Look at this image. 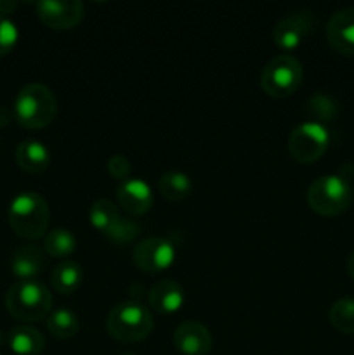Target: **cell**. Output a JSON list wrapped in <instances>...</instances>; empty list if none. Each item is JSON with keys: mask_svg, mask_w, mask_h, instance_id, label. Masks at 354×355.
I'll list each match as a JSON object with an SVG mask.
<instances>
[{"mask_svg": "<svg viewBox=\"0 0 354 355\" xmlns=\"http://www.w3.org/2000/svg\"><path fill=\"white\" fill-rule=\"evenodd\" d=\"M58 101L54 92L44 83H28L17 92L14 101V116L21 127L40 130L54 121Z\"/></svg>", "mask_w": 354, "mask_h": 355, "instance_id": "1", "label": "cell"}, {"mask_svg": "<svg viewBox=\"0 0 354 355\" xmlns=\"http://www.w3.org/2000/svg\"><path fill=\"white\" fill-rule=\"evenodd\" d=\"M6 309L21 322L42 321L51 314L52 295L40 281H17L7 291Z\"/></svg>", "mask_w": 354, "mask_h": 355, "instance_id": "2", "label": "cell"}, {"mask_svg": "<svg viewBox=\"0 0 354 355\" xmlns=\"http://www.w3.org/2000/svg\"><path fill=\"white\" fill-rule=\"evenodd\" d=\"M51 210L44 198L33 191L19 193L9 205V224L17 236L38 239L45 234Z\"/></svg>", "mask_w": 354, "mask_h": 355, "instance_id": "3", "label": "cell"}, {"mask_svg": "<svg viewBox=\"0 0 354 355\" xmlns=\"http://www.w3.org/2000/svg\"><path fill=\"white\" fill-rule=\"evenodd\" d=\"M153 315L139 302L128 300L115 305L106 318L110 336L124 343L141 342L153 331Z\"/></svg>", "mask_w": 354, "mask_h": 355, "instance_id": "4", "label": "cell"}, {"mask_svg": "<svg viewBox=\"0 0 354 355\" xmlns=\"http://www.w3.org/2000/svg\"><path fill=\"white\" fill-rule=\"evenodd\" d=\"M304 80V68L294 55L280 54L267 61L260 71V87L267 96L283 99L292 96Z\"/></svg>", "mask_w": 354, "mask_h": 355, "instance_id": "5", "label": "cell"}, {"mask_svg": "<svg viewBox=\"0 0 354 355\" xmlns=\"http://www.w3.org/2000/svg\"><path fill=\"white\" fill-rule=\"evenodd\" d=\"M353 193L344 177L323 175L312 180L307 189V203L312 211L325 217H335L351 207Z\"/></svg>", "mask_w": 354, "mask_h": 355, "instance_id": "6", "label": "cell"}, {"mask_svg": "<svg viewBox=\"0 0 354 355\" xmlns=\"http://www.w3.org/2000/svg\"><path fill=\"white\" fill-rule=\"evenodd\" d=\"M330 144V134L319 121H304L292 130L288 153L298 163H312L321 158Z\"/></svg>", "mask_w": 354, "mask_h": 355, "instance_id": "7", "label": "cell"}, {"mask_svg": "<svg viewBox=\"0 0 354 355\" xmlns=\"http://www.w3.org/2000/svg\"><path fill=\"white\" fill-rule=\"evenodd\" d=\"M132 260L142 272L158 274L172 266L176 260V248L169 239L153 236V238H146L137 243L134 253H132Z\"/></svg>", "mask_w": 354, "mask_h": 355, "instance_id": "8", "label": "cell"}, {"mask_svg": "<svg viewBox=\"0 0 354 355\" xmlns=\"http://www.w3.org/2000/svg\"><path fill=\"white\" fill-rule=\"evenodd\" d=\"M35 7L42 23L52 30H71L82 21L85 10L78 0H42Z\"/></svg>", "mask_w": 354, "mask_h": 355, "instance_id": "9", "label": "cell"}, {"mask_svg": "<svg viewBox=\"0 0 354 355\" xmlns=\"http://www.w3.org/2000/svg\"><path fill=\"white\" fill-rule=\"evenodd\" d=\"M174 345L184 355H207L214 347L210 331L196 321H184L174 333Z\"/></svg>", "mask_w": 354, "mask_h": 355, "instance_id": "10", "label": "cell"}, {"mask_svg": "<svg viewBox=\"0 0 354 355\" xmlns=\"http://www.w3.org/2000/svg\"><path fill=\"white\" fill-rule=\"evenodd\" d=\"M328 44L344 55H354V7H342L326 24Z\"/></svg>", "mask_w": 354, "mask_h": 355, "instance_id": "11", "label": "cell"}, {"mask_svg": "<svg viewBox=\"0 0 354 355\" xmlns=\"http://www.w3.org/2000/svg\"><path fill=\"white\" fill-rule=\"evenodd\" d=\"M118 205L128 215H142L151 208V187L142 179H127L117 187Z\"/></svg>", "mask_w": 354, "mask_h": 355, "instance_id": "12", "label": "cell"}, {"mask_svg": "<svg viewBox=\"0 0 354 355\" xmlns=\"http://www.w3.org/2000/svg\"><path fill=\"white\" fill-rule=\"evenodd\" d=\"M149 307L158 314H174L184 305V290L172 279L156 281L148 293Z\"/></svg>", "mask_w": 354, "mask_h": 355, "instance_id": "13", "label": "cell"}, {"mask_svg": "<svg viewBox=\"0 0 354 355\" xmlns=\"http://www.w3.org/2000/svg\"><path fill=\"white\" fill-rule=\"evenodd\" d=\"M45 267V255L38 246L24 245L12 253L10 270L21 281L35 279Z\"/></svg>", "mask_w": 354, "mask_h": 355, "instance_id": "14", "label": "cell"}, {"mask_svg": "<svg viewBox=\"0 0 354 355\" xmlns=\"http://www.w3.org/2000/svg\"><path fill=\"white\" fill-rule=\"evenodd\" d=\"M309 31V23L304 16H288L278 21L273 28V42L283 51L298 47Z\"/></svg>", "mask_w": 354, "mask_h": 355, "instance_id": "15", "label": "cell"}, {"mask_svg": "<svg viewBox=\"0 0 354 355\" xmlns=\"http://www.w3.org/2000/svg\"><path fill=\"white\" fill-rule=\"evenodd\" d=\"M16 162L26 173H42L51 165V153L42 142L30 139L16 148Z\"/></svg>", "mask_w": 354, "mask_h": 355, "instance_id": "16", "label": "cell"}, {"mask_svg": "<svg viewBox=\"0 0 354 355\" xmlns=\"http://www.w3.org/2000/svg\"><path fill=\"white\" fill-rule=\"evenodd\" d=\"M9 347L16 355H40L45 349V340L38 329L31 326H16L9 333Z\"/></svg>", "mask_w": 354, "mask_h": 355, "instance_id": "17", "label": "cell"}, {"mask_svg": "<svg viewBox=\"0 0 354 355\" xmlns=\"http://www.w3.org/2000/svg\"><path fill=\"white\" fill-rule=\"evenodd\" d=\"M82 267H80V263L71 262V260L58 263V266L54 267V270H52L51 276L52 288L62 295H69L73 293V291L78 290V286L82 284Z\"/></svg>", "mask_w": 354, "mask_h": 355, "instance_id": "18", "label": "cell"}, {"mask_svg": "<svg viewBox=\"0 0 354 355\" xmlns=\"http://www.w3.org/2000/svg\"><path fill=\"white\" fill-rule=\"evenodd\" d=\"M160 193L163 194V198L169 201H183L193 191V182H191L189 175H186L184 172H167L160 177L158 182Z\"/></svg>", "mask_w": 354, "mask_h": 355, "instance_id": "19", "label": "cell"}, {"mask_svg": "<svg viewBox=\"0 0 354 355\" xmlns=\"http://www.w3.org/2000/svg\"><path fill=\"white\" fill-rule=\"evenodd\" d=\"M120 217L121 215L118 207L113 201L108 200V198H101V200L94 201L89 211V220L90 224H92V227H96L97 231L103 232L104 236L111 231V227L117 224Z\"/></svg>", "mask_w": 354, "mask_h": 355, "instance_id": "20", "label": "cell"}, {"mask_svg": "<svg viewBox=\"0 0 354 355\" xmlns=\"http://www.w3.org/2000/svg\"><path fill=\"white\" fill-rule=\"evenodd\" d=\"M47 329L54 338L69 340L76 336L80 329V321L75 312L68 309H58L47 318Z\"/></svg>", "mask_w": 354, "mask_h": 355, "instance_id": "21", "label": "cell"}, {"mask_svg": "<svg viewBox=\"0 0 354 355\" xmlns=\"http://www.w3.org/2000/svg\"><path fill=\"white\" fill-rule=\"evenodd\" d=\"M328 318L337 331L354 335V298H339L333 302Z\"/></svg>", "mask_w": 354, "mask_h": 355, "instance_id": "22", "label": "cell"}, {"mask_svg": "<svg viewBox=\"0 0 354 355\" xmlns=\"http://www.w3.org/2000/svg\"><path fill=\"white\" fill-rule=\"evenodd\" d=\"M45 250L49 255L56 259H65L75 253L76 250V238L71 231L66 229H54L45 236Z\"/></svg>", "mask_w": 354, "mask_h": 355, "instance_id": "23", "label": "cell"}, {"mask_svg": "<svg viewBox=\"0 0 354 355\" xmlns=\"http://www.w3.org/2000/svg\"><path fill=\"white\" fill-rule=\"evenodd\" d=\"M139 232H141V227H139L134 220L120 217L117 224L111 227V231L108 232L106 238L110 239L111 243H115V245H127V243H130Z\"/></svg>", "mask_w": 354, "mask_h": 355, "instance_id": "24", "label": "cell"}, {"mask_svg": "<svg viewBox=\"0 0 354 355\" xmlns=\"http://www.w3.org/2000/svg\"><path fill=\"white\" fill-rule=\"evenodd\" d=\"M19 30L10 17L0 16V58L9 54L17 44Z\"/></svg>", "mask_w": 354, "mask_h": 355, "instance_id": "25", "label": "cell"}, {"mask_svg": "<svg viewBox=\"0 0 354 355\" xmlns=\"http://www.w3.org/2000/svg\"><path fill=\"white\" fill-rule=\"evenodd\" d=\"M309 110L319 120H330L337 114V103L330 96L318 94V96H312L311 101H309Z\"/></svg>", "mask_w": 354, "mask_h": 355, "instance_id": "26", "label": "cell"}, {"mask_svg": "<svg viewBox=\"0 0 354 355\" xmlns=\"http://www.w3.org/2000/svg\"><path fill=\"white\" fill-rule=\"evenodd\" d=\"M108 172L113 179L124 182L130 175V162L124 155H113L108 159Z\"/></svg>", "mask_w": 354, "mask_h": 355, "instance_id": "27", "label": "cell"}, {"mask_svg": "<svg viewBox=\"0 0 354 355\" xmlns=\"http://www.w3.org/2000/svg\"><path fill=\"white\" fill-rule=\"evenodd\" d=\"M17 3L12 2V0H0V16H7L16 9Z\"/></svg>", "mask_w": 354, "mask_h": 355, "instance_id": "28", "label": "cell"}, {"mask_svg": "<svg viewBox=\"0 0 354 355\" xmlns=\"http://www.w3.org/2000/svg\"><path fill=\"white\" fill-rule=\"evenodd\" d=\"M347 272H349L351 279L354 281V252L349 255V260H347Z\"/></svg>", "mask_w": 354, "mask_h": 355, "instance_id": "29", "label": "cell"}, {"mask_svg": "<svg viewBox=\"0 0 354 355\" xmlns=\"http://www.w3.org/2000/svg\"><path fill=\"white\" fill-rule=\"evenodd\" d=\"M121 355H135V354H130V352H125V354H121Z\"/></svg>", "mask_w": 354, "mask_h": 355, "instance_id": "30", "label": "cell"}]
</instances>
